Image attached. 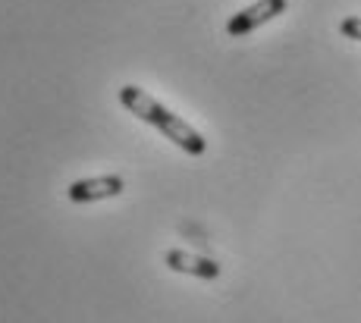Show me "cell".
<instances>
[{
	"label": "cell",
	"mask_w": 361,
	"mask_h": 323,
	"mask_svg": "<svg viewBox=\"0 0 361 323\" xmlns=\"http://www.w3.org/2000/svg\"><path fill=\"white\" fill-rule=\"evenodd\" d=\"M120 104L126 107L129 113H135L138 120L151 122L157 132L166 135L173 144H179L185 154H195V157L204 154V148H207L204 135H201L198 129H192L185 120H179L176 113H170L166 107H161L151 94H145L138 85H123L120 88Z\"/></svg>",
	"instance_id": "obj_1"
},
{
	"label": "cell",
	"mask_w": 361,
	"mask_h": 323,
	"mask_svg": "<svg viewBox=\"0 0 361 323\" xmlns=\"http://www.w3.org/2000/svg\"><path fill=\"white\" fill-rule=\"evenodd\" d=\"M280 13H286V0H258V4L245 6V10L235 13L230 23H226V35L242 38V35H248V32H255L258 25L276 19Z\"/></svg>",
	"instance_id": "obj_2"
},
{
	"label": "cell",
	"mask_w": 361,
	"mask_h": 323,
	"mask_svg": "<svg viewBox=\"0 0 361 323\" xmlns=\"http://www.w3.org/2000/svg\"><path fill=\"white\" fill-rule=\"evenodd\" d=\"M123 191L120 176H94V179H79L66 189V198L73 204H92L104 201V198H116Z\"/></svg>",
	"instance_id": "obj_3"
},
{
	"label": "cell",
	"mask_w": 361,
	"mask_h": 323,
	"mask_svg": "<svg viewBox=\"0 0 361 323\" xmlns=\"http://www.w3.org/2000/svg\"><path fill=\"white\" fill-rule=\"evenodd\" d=\"M164 264L176 273H189V277H198V279H217L220 277V264L207 258H198V254H189V251H166L164 254Z\"/></svg>",
	"instance_id": "obj_4"
},
{
	"label": "cell",
	"mask_w": 361,
	"mask_h": 323,
	"mask_svg": "<svg viewBox=\"0 0 361 323\" xmlns=\"http://www.w3.org/2000/svg\"><path fill=\"white\" fill-rule=\"evenodd\" d=\"M339 32H343L345 38H352V41H361V16L343 19V23H339Z\"/></svg>",
	"instance_id": "obj_5"
}]
</instances>
